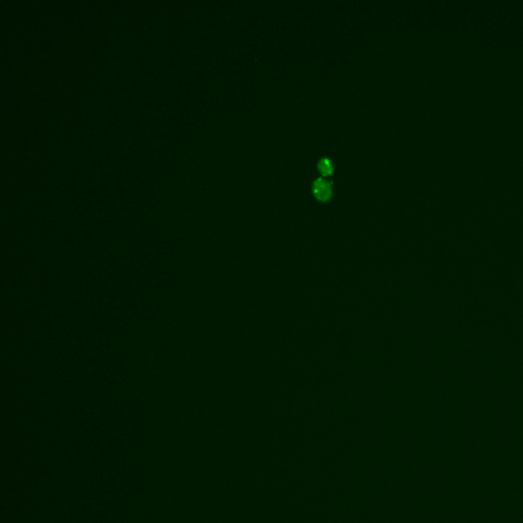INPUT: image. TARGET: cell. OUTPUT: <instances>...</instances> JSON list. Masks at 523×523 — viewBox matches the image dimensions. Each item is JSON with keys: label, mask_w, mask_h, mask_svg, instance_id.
Instances as JSON below:
<instances>
[{"label": "cell", "mask_w": 523, "mask_h": 523, "mask_svg": "<svg viewBox=\"0 0 523 523\" xmlns=\"http://www.w3.org/2000/svg\"><path fill=\"white\" fill-rule=\"evenodd\" d=\"M312 192L318 201L327 202L333 196V182L324 177H318L312 182Z\"/></svg>", "instance_id": "cell-1"}, {"label": "cell", "mask_w": 523, "mask_h": 523, "mask_svg": "<svg viewBox=\"0 0 523 523\" xmlns=\"http://www.w3.org/2000/svg\"><path fill=\"white\" fill-rule=\"evenodd\" d=\"M317 170L319 171V173L321 174V177L326 178L331 176L335 170L333 159L330 158L329 156L320 157L317 163Z\"/></svg>", "instance_id": "cell-2"}]
</instances>
